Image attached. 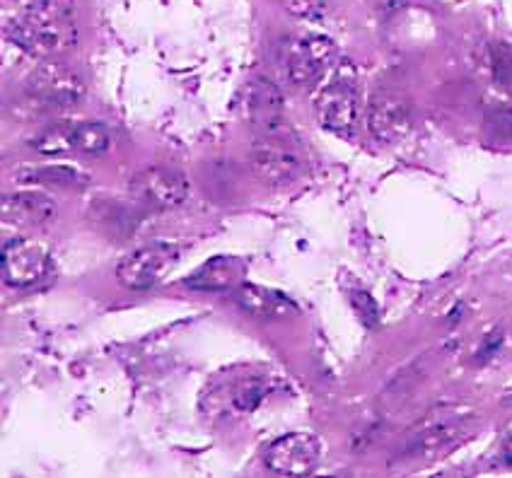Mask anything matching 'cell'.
<instances>
[{"label":"cell","mask_w":512,"mask_h":478,"mask_svg":"<svg viewBox=\"0 0 512 478\" xmlns=\"http://www.w3.org/2000/svg\"><path fill=\"white\" fill-rule=\"evenodd\" d=\"M368 131L377 141L397 143L411 131V109L392 92H375L368 104Z\"/></svg>","instance_id":"cell-12"},{"label":"cell","mask_w":512,"mask_h":478,"mask_svg":"<svg viewBox=\"0 0 512 478\" xmlns=\"http://www.w3.org/2000/svg\"><path fill=\"white\" fill-rule=\"evenodd\" d=\"M27 95L44 107H73L85 97V83L63 63H44L29 75Z\"/></svg>","instance_id":"cell-8"},{"label":"cell","mask_w":512,"mask_h":478,"mask_svg":"<svg viewBox=\"0 0 512 478\" xmlns=\"http://www.w3.org/2000/svg\"><path fill=\"white\" fill-rule=\"evenodd\" d=\"M131 196L155 211L177 208L189 198V179L172 167H145L131 179Z\"/></svg>","instance_id":"cell-7"},{"label":"cell","mask_w":512,"mask_h":478,"mask_svg":"<svg viewBox=\"0 0 512 478\" xmlns=\"http://www.w3.org/2000/svg\"><path fill=\"white\" fill-rule=\"evenodd\" d=\"M285 8L298 20L324 22L329 15V0H285Z\"/></svg>","instance_id":"cell-18"},{"label":"cell","mask_w":512,"mask_h":478,"mask_svg":"<svg viewBox=\"0 0 512 478\" xmlns=\"http://www.w3.org/2000/svg\"><path fill=\"white\" fill-rule=\"evenodd\" d=\"M232 300L237 302L240 310L252 314L254 319H261V322L281 317V314H285L293 307L290 300H285L281 293H273V290L259 288V285H252L247 281H242L235 290H232Z\"/></svg>","instance_id":"cell-15"},{"label":"cell","mask_w":512,"mask_h":478,"mask_svg":"<svg viewBox=\"0 0 512 478\" xmlns=\"http://www.w3.org/2000/svg\"><path fill=\"white\" fill-rule=\"evenodd\" d=\"M317 119L327 131L339 136H351L360 119V97L356 85L348 80H336L324 87L314 99Z\"/></svg>","instance_id":"cell-10"},{"label":"cell","mask_w":512,"mask_h":478,"mask_svg":"<svg viewBox=\"0 0 512 478\" xmlns=\"http://www.w3.org/2000/svg\"><path fill=\"white\" fill-rule=\"evenodd\" d=\"M290 138L261 136L252 148V169L264 184L283 186L300 174L302 162L298 153L290 148Z\"/></svg>","instance_id":"cell-11"},{"label":"cell","mask_w":512,"mask_h":478,"mask_svg":"<svg viewBox=\"0 0 512 478\" xmlns=\"http://www.w3.org/2000/svg\"><path fill=\"white\" fill-rule=\"evenodd\" d=\"M56 218V201L44 191H15L3 198V220L22 227H39Z\"/></svg>","instance_id":"cell-13"},{"label":"cell","mask_w":512,"mask_h":478,"mask_svg":"<svg viewBox=\"0 0 512 478\" xmlns=\"http://www.w3.org/2000/svg\"><path fill=\"white\" fill-rule=\"evenodd\" d=\"M29 145L42 155H104L112 150V133L97 121H68L46 126Z\"/></svg>","instance_id":"cell-1"},{"label":"cell","mask_w":512,"mask_h":478,"mask_svg":"<svg viewBox=\"0 0 512 478\" xmlns=\"http://www.w3.org/2000/svg\"><path fill=\"white\" fill-rule=\"evenodd\" d=\"M75 0H17L22 15L46 17V20H73Z\"/></svg>","instance_id":"cell-17"},{"label":"cell","mask_w":512,"mask_h":478,"mask_svg":"<svg viewBox=\"0 0 512 478\" xmlns=\"http://www.w3.org/2000/svg\"><path fill=\"white\" fill-rule=\"evenodd\" d=\"M17 179L25 184L61 186V189H83V186H87V182H90V179H87L80 169L63 167V165L25 169V172L17 174Z\"/></svg>","instance_id":"cell-16"},{"label":"cell","mask_w":512,"mask_h":478,"mask_svg":"<svg viewBox=\"0 0 512 478\" xmlns=\"http://www.w3.org/2000/svg\"><path fill=\"white\" fill-rule=\"evenodd\" d=\"M493 78L498 80L500 87L512 92V46L500 44L493 51Z\"/></svg>","instance_id":"cell-20"},{"label":"cell","mask_w":512,"mask_h":478,"mask_svg":"<svg viewBox=\"0 0 512 478\" xmlns=\"http://www.w3.org/2000/svg\"><path fill=\"white\" fill-rule=\"evenodd\" d=\"M322 445L310 433H288L273 440L264 452L266 469L283 476H307L317 469Z\"/></svg>","instance_id":"cell-9"},{"label":"cell","mask_w":512,"mask_h":478,"mask_svg":"<svg viewBox=\"0 0 512 478\" xmlns=\"http://www.w3.org/2000/svg\"><path fill=\"white\" fill-rule=\"evenodd\" d=\"M351 302H353V307H356V312L360 314V319H363L365 326L375 329V326L380 324V307H377V302L372 300V295L368 293V290H363V288L351 290Z\"/></svg>","instance_id":"cell-19"},{"label":"cell","mask_w":512,"mask_h":478,"mask_svg":"<svg viewBox=\"0 0 512 478\" xmlns=\"http://www.w3.org/2000/svg\"><path fill=\"white\" fill-rule=\"evenodd\" d=\"M179 247L167 242H153L136 249L121 259L116 266V278L128 290H150L155 288L167 273L177 266Z\"/></svg>","instance_id":"cell-4"},{"label":"cell","mask_w":512,"mask_h":478,"mask_svg":"<svg viewBox=\"0 0 512 478\" xmlns=\"http://www.w3.org/2000/svg\"><path fill=\"white\" fill-rule=\"evenodd\" d=\"M51 252L29 237H8L3 242V283L10 288H32L51 273Z\"/></svg>","instance_id":"cell-5"},{"label":"cell","mask_w":512,"mask_h":478,"mask_svg":"<svg viewBox=\"0 0 512 478\" xmlns=\"http://www.w3.org/2000/svg\"><path fill=\"white\" fill-rule=\"evenodd\" d=\"M5 37L32 56H56L78 42L73 20H46L17 13L5 25Z\"/></svg>","instance_id":"cell-2"},{"label":"cell","mask_w":512,"mask_h":478,"mask_svg":"<svg viewBox=\"0 0 512 478\" xmlns=\"http://www.w3.org/2000/svg\"><path fill=\"white\" fill-rule=\"evenodd\" d=\"M242 114L261 136L293 138L288 116H285V99L269 80H256L244 87Z\"/></svg>","instance_id":"cell-6"},{"label":"cell","mask_w":512,"mask_h":478,"mask_svg":"<svg viewBox=\"0 0 512 478\" xmlns=\"http://www.w3.org/2000/svg\"><path fill=\"white\" fill-rule=\"evenodd\" d=\"M244 281V261L237 256H213L206 264L186 276L184 285L191 290H206V293H220V290H235Z\"/></svg>","instance_id":"cell-14"},{"label":"cell","mask_w":512,"mask_h":478,"mask_svg":"<svg viewBox=\"0 0 512 478\" xmlns=\"http://www.w3.org/2000/svg\"><path fill=\"white\" fill-rule=\"evenodd\" d=\"M339 61V46L324 34H307L293 39L285 49V71L290 83L314 87Z\"/></svg>","instance_id":"cell-3"},{"label":"cell","mask_w":512,"mask_h":478,"mask_svg":"<svg viewBox=\"0 0 512 478\" xmlns=\"http://www.w3.org/2000/svg\"><path fill=\"white\" fill-rule=\"evenodd\" d=\"M264 394H266L264 382H261V380H247L240 389H237L235 404H237V408H242V411H252V408L261 404Z\"/></svg>","instance_id":"cell-21"}]
</instances>
